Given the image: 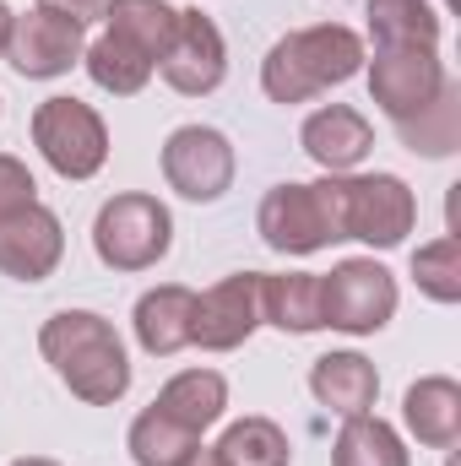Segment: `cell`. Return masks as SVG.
Instances as JSON below:
<instances>
[{
	"label": "cell",
	"mask_w": 461,
	"mask_h": 466,
	"mask_svg": "<svg viewBox=\"0 0 461 466\" xmlns=\"http://www.w3.org/2000/svg\"><path fill=\"white\" fill-rule=\"evenodd\" d=\"M33 147L60 179H93L109 163V125L82 98H44L33 109Z\"/></svg>",
	"instance_id": "4"
},
{
	"label": "cell",
	"mask_w": 461,
	"mask_h": 466,
	"mask_svg": "<svg viewBox=\"0 0 461 466\" xmlns=\"http://www.w3.org/2000/svg\"><path fill=\"white\" fill-rule=\"evenodd\" d=\"M396 136H402V147H407V152L451 157V152L461 147V82H456V76L435 93V104H424L413 119H402V125H396Z\"/></svg>",
	"instance_id": "22"
},
{
	"label": "cell",
	"mask_w": 461,
	"mask_h": 466,
	"mask_svg": "<svg viewBox=\"0 0 461 466\" xmlns=\"http://www.w3.org/2000/svg\"><path fill=\"white\" fill-rule=\"evenodd\" d=\"M212 451H218L223 466H288L293 461V445H288L282 423H271V418H239V423H229Z\"/></svg>",
	"instance_id": "25"
},
{
	"label": "cell",
	"mask_w": 461,
	"mask_h": 466,
	"mask_svg": "<svg viewBox=\"0 0 461 466\" xmlns=\"http://www.w3.org/2000/svg\"><path fill=\"white\" fill-rule=\"evenodd\" d=\"M451 82V71L440 66L435 49H374V66H369V98L374 109L402 125L413 119L424 104H435V93Z\"/></svg>",
	"instance_id": "9"
},
{
	"label": "cell",
	"mask_w": 461,
	"mask_h": 466,
	"mask_svg": "<svg viewBox=\"0 0 461 466\" xmlns=\"http://www.w3.org/2000/svg\"><path fill=\"white\" fill-rule=\"evenodd\" d=\"M413 282L435 304H461V238L440 233L435 244L413 249Z\"/></svg>",
	"instance_id": "27"
},
{
	"label": "cell",
	"mask_w": 461,
	"mask_h": 466,
	"mask_svg": "<svg viewBox=\"0 0 461 466\" xmlns=\"http://www.w3.org/2000/svg\"><path fill=\"white\" fill-rule=\"evenodd\" d=\"M82 66H87V76H93V87H104V93H115V98H136L147 82H152V55H141L136 44H125L119 33H98L93 44H87V55H82Z\"/></svg>",
	"instance_id": "21"
},
{
	"label": "cell",
	"mask_w": 461,
	"mask_h": 466,
	"mask_svg": "<svg viewBox=\"0 0 461 466\" xmlns=\"http://www.w3.org/2000/svg\"><path fill=\"white\" fill-rule=\"evenodd\" d=\"M402 423L418 445L429 451H451L461 440V385L451 374H424L407 385L402 396Z\"/></svg>",
	"instance_id": "16"
},
{
	"label": "cell",
	"mask_w": 461,
	"mask_h": 466,
	"mask_svg": "<svg viewBox=\"0 0 461 466\" xmlns=\"http://www.w3.org/2000/svg\"><path fill=\"white\" fill-rule=\"evenodd\" d=\"M152 407L201 440V434H207L212 423H223V412H229V380H223L218 369H185V374H174V380L158 390Z\"/></svg>",
	"instance_id": "17"
},
{
	"label": "cell",
	"mask_w": 461,
	"mask_h": 466,
	"mask_svg": "<svg viewBox=\"0 0 461 466\" xmlns=\"http://www.w3.org/2000/svg\"><path fill=\"white\" fill-rule=\"evenodd\" d=\"M418 223V196L402 174H343V233L369 249H396Z\"/></svg>",
	"instance_id": "6"
},
{
	"label": "cell",
	"mask_w": 461,
	"mask_h": 466,
	"mask_svg": "<svg viewBox=\"0 0 461 466\" xmlns=\"http://www.w3.org/2000/svg\"><path fill=\"white\" fill-rule=\"evenodd\" d=\"M136 342L147 358H174L179 348H190V326H196V293L185 282H163V288H147L136 299Z\"/></svg>",
	"instance_id": "15"
},
{
	"label": "cell",
	"mask_w": 461,
	"mask_h": 466,
	"mask_svg": "<svg viewBox=\"0 0 461 466\" xmlns=\"http://www.w3.org/2000/svg\"><path fill=\"white\" fill-rule=\"evenodd\" d=\"M179 466H223V461H218V451H212V445H196V451H190Z\"/></svg>",
	"instance_id": "30"
},
{
	"label": "cell",
	"mask_w": 461,
	"mask_h": 466,
	"mask_svg": "<svg viewBox=\"0 0 461 466\" xmlns=\"http://www.w3.org/2000/svg\"><path fill=\"white\" fill-rule=\"evenodd\" d=\"M38 5L55 11V16H66V22H77V27L104 22V11H109V0H38Z\"/></svg>",
	"instance_id": "29"
},
{
	"label": "cell",
	"mask_w": 461,
	"mask_h": 466,
	"mask_svg": "<svg viewBox=\"0 0 461 466\" xmlns=\"http://www.w3.org/2000/svg\"><path fill=\"white\" fill-rule=\"evenodd\" d=\"M104 22H109V33H119L125 44H136L141 55H152V66H158V55H163L169 38H174L179 11H174L169 0H109Z\"/></svg>",
	"instance_id": "24"
},
{
	"label": "cell",
	"mask_w": 461,
	"mask_h": 466,
	"mask_svg": "<svg viewBox=\"0 0 461 466\" xmlns=\"http://www.w3.org/2000/svg\"><path fill=\"white\" fill-rule=\"evenodd\" d=\"M261 326H277L288 337L326 331L321 326V277L315 271H282V277L261 271Z\"/></svg>",
	"instance_id": "19"
},
{
	"label": "cell",
	"mask_w": 461,
	"mask_h": 466,
	"mask_svg": "<svg viewBox=\"0 0 461 466\" xmlns=\"http://www.w3.org/2000/svg\"><path fill=\"white\" fill-rule=\"evenodd\" d=\"M332 466H413V456L391 423H380L374 412H358V418H343L337 429Z\"/></svg>",
	"instance_id": "23"
},
{
	"label": "cell",
	"mask_w": 461,
	"mask_h": 466,
	"mask_svg": "<svg viewBox=\"0 0 461 466\" xmlns=\"http://www.w3.org/2000/svg\"><path fill=\"white\" fill-rule=\"evenodd\" d=\"M255 326H261V271H233L223 282H212L207 293H196L190 348L233 352L255 337Z\"/></svg>",
	"instance_id": "11"
},
{
	"label": "cell",
	"mask_w": 461,
	"mask_h": 466,
	"mask_svg": "<svg viewBox=\"0 0 461 466\" xmlns=\"http://www.w3.org/2000/svg\"><path fill=\"white\" fill-rule=\"evenodd\" d=\"M310 390H315V401L332 407L337 418H358V412L374 407L380 374H374V363H369L364 352H326V358H315V369H310Z\"/></svg>",
	"instance_id": "18"
},
{
	"label": "cell",
	"mask_w": 461,
	"mask_h": 466,
	"mask_svg": "<svg viewBox=\"0 0 461 466\" xmlns=\"http://www.w3.org/2000/svg\"><path fill=\"white\" fill-rule=\"evenodd\" d=\"M255 228L266 238V249H277V255H315V249L332 244L315 185H293V179L266 190V201L255 212Z\"/></svg>",
	"instance_id": "12"
},
{
	"label": "cell",
	"mask_w": 461,
	"mask_h": 466,
	"mask_svg": "<svg viewBox=\"0 0 461 466\" xmlns=\"http://www.w3.org/2000/svg\"><path fill=\"white\" fill-rule=\"evenodd\" d=\"M374 49H440V11L429 0H369Z\"/></svg>",
	"instance_id": "20"
},
{
	"label": "cell",
	"mask_w": 461,
	"mask_h": 466,
	"mask_svg": "<svg viewBox=\"0 0 461 466\" xmlns=\"http://www.w3.org/2000/svg\"><path fill=\"white\" fill-rule=\"evenodd\" d=\"M174 244V212L147 196V190H125L109 196L93 218V249L109 271H152Z\"/></svg>",
	"instance_id": "3"
},
{
	"label": "cell",
	"mask_w": 461,
	"mask_h": 466,
	"mask_svg": "<svg viewBox=\"0 0 461 466\" xmlns=\"http://www.w3.org/2000/svg\"><path fill=\"white\" fill-rule=\"evenodd\" d=\"M33 201H38V185H33L27 163H22V157H11V152H0V223H5L11 212L33 207Z\"/></svg>",
	"instance_id": "28"
},
{
	"label": "cell",
	"mask_w": 461,
	"mask_h": 466,
	"mask_svg": "<svg viewBox=\"0 0 461 466\" xmlns=\"http://www.w3.org/2000/svg\"><path fill=\"white\" fill-rule=\"evenodd\" d=\"M82 55H87L82 27L66 22V16H55V11H44V5H33V11H22V16L11 22L5 60H11V71L27 76V82H55V76H66L71 66H82Z\"/></svg>",
	"instance_id": "10"
},
{
	"label": "cell",
	"mask_w": 461,
	"mask_h": 466,
	"mask_svg": "<svg viewBox=\"0 0 461 466\" xmlns=\"http://www.w3.org/2000/svg\"><path fill=\"white\" fill-rule=\"evenodd\" d=\"M11 22H16V11L0 0V60H5V44H11Z\"/></svg>",
	"instance_id": "31"
},
{
	"label": "cell",
	"mask_w": 461,
	"mask_h": 466,
	"mask_svg": "<svg viewBox=\"0 0 461 466\" xmlns=\"http://www.w3.org/2000/svg\"><path fill=\"white\" fill-rule=\"evenodd\" d=\"M196 445H201V440H196L190 429H179L174 418H163L158 407H147V412L130 423V434H125V451H130L136 466H179Z\"/></svg>",
	"instance_id": "26"
},
{
	"label": "cell",
	"mask_w": 461,
	"mask_h": 466,
	"mask_svg": "<svg viewBox=\"0 0 461 466\" xmlns=\"http://www.w3.org/2000/svg\"><path fill=\"white\" fill-rule=\"evenodd\" d=\"M60 255H66V228H60V218H55L44 201L11 212V218L0 223V271H5V277H16V282H44V277H55Z\"/></svg>",
	"instance_id": "13"
},
{
	"label": "cell",
	"mask_w": 461,
	"mask_h": 466,
	"mask_svg": "<svg viewBox=\"0 0 461 466\" xmlns=\"http://www.w3.org/2000/svg\"><path fill=\"white\" fill-rule=\"evenodd\" d=\"M233 141L212 125H179L169 141H163V179L169 190H179L185 201L207 207V201H223L233 185Z\"/></svg>",
	"instance_id": "7"
},
{
	"label": "cell",
	"mask_w": 461,
	"mask_h": 466,
	"mask_svg": "<svg viewBox=\"0 0 461 466\" xmlns=\"http://www.w3.org/2000/svg\"><path fill=\"white\" fill-rule=\"evenodd\" d=\"M364 71V38L343 22H321V27H299L288 38H277L261 60V93L282 109L310 104L326 87H343Z\"/></svg>",
	"instance_id": "2"
},
{
	"label": "cell",
	"mask_w": 461,
	"mask_h": 466,
	"mask_svg": "<svg viewBox=\"0 0 461 466\" xmlns=\"http://www.w3.org/2000/svg\"><path fill=\"white\" fill-rule=\"evenodd\" d=\"M158 71H163V82H169L174 93H185V98L218 93L223 76H229V44H223L218 22L201 16V11H179L174 38H169V49L158 55Z\"/></svg>",
	"instance_id": "8"
},
{
	"label": "cell",
	"mask_w": 461,
	"mask_h": 466,
	"mask_svg": "<svg viewBox=\"0 0 461 466\" xmlns=\"http://www.w3.org/2000/svg\"><path fill=\"white\" fill-rule=\"evenodd\" d=\"M299 147H304L310 163H321L326 174H353V168L369 157V147H374V125L358 115L353 104H326V109H315V115L304 119Z\"/></svg>",
	"instance_id": "14"
},
{
	"label": "cell",
	"mask_w": 461,
	"mask_h": 466,
	"mask_svg": "<svg viewBox=\"0 0 461 466\" xmlns=\"http://www.w3.org/2000/svg\"><path fill=\"white\" fill-rule=\"evenodd\" d=\"M396 315V277L374 255L337 260L321 277V326L347 331V337H374Z\"/></svg>",
	"instance_id": "5"
},
{
	"label": "cell",
	"mask_w": 461,
	"mask_h": 466,
	"mask_svg": "<svg viewBox=\"0 0 461 466\" xmlns=\"http://www.w3.org/2000/svg\"><path fill=\"white\" fill-rule=\"evenodd\" d=\"M38 352L60 374V385L87 407H115L130 390V352H125L115 326L93 309L49 315L38 331Z\"/></svg>",
	"instance_id": "1"
},
{
	"label": "cell",
	"mask_w": 461,
	"mask_h": 466,
	"mask_svg": "<svg viewBox=\"0 0 461 466\" xmlns=\"http://www.w3.org/2000/svg\"><path fill=\"white\" fill-rule=\"evenodd\" d=\"M11 466H60V461H49V456H22V461H11Z\"/></svg>",
	"instance_id": "32"
}]
</instances>
